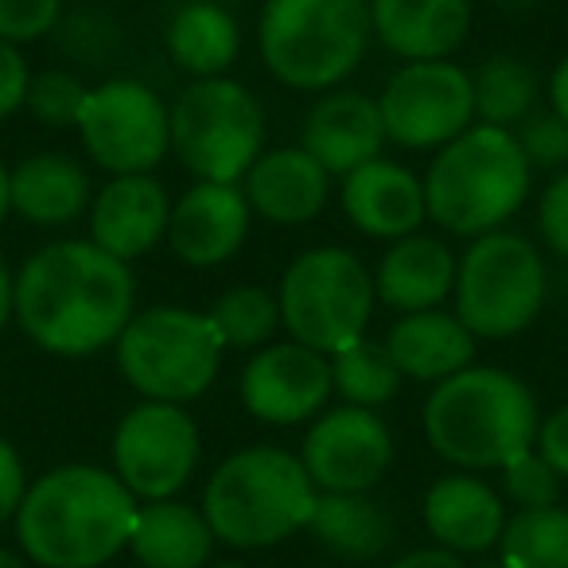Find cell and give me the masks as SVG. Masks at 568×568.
<instances>
[{"label":"cell","mask_w":568,"mask_h":568,"mask_svg":"<svg viewBox=\"0 0 568 568\" xmlns=\"http://www.w3.org/2000/svg\"><path fill=\"white\" fill-rule=\"evenodd\" d=\"M136 284L125 261L94 242H51L12 276V316L51 355L82 358L121 339L136 316Z\"/></svg>","instance_id":"obj_1"},{"label":"cell","mask_w":568,"mask_h":568,"mask_svg":"<svg viewBox=\"0 0 568 568\" xmlns=\"http://www.w3.org/2000/svg\"><path fill=\"white\" fill-rule=\"evenodd\" d=\"M136 510V495L113 471L90 464L55 467L20 503V549L43 568H98L129 545Z\"/></svg>","instance_id":"obj_2"},{"label":"cell","mask_w":568,"mask_h":568,"mask_svg":"<svg viewBox=\"0 0 568 568\" xmlns=\"http://www.w3.org/2000/svg\"><path fill=\"white\" fill-rule=\"evenodd\" d=\"M537 397L521 378L495 366H467L436 382L425 402V436L433 452L464 471L506 467L534 448Z\"/></svg>","instance_id":"obj_3"},{"label":"cell","mask_w":568,"mask_h":568,"mask_svg":"<svg viewBox=\"0 0 568 568\" xmlns=\"http://www.w3.org/2000/svg\"><path fill=\"white\" fill-rule=\"evenodd\" d=\"M312 510L316 483L293 452L273 444L234 452L203 490L214 537L234 549H268L296 529H308Z\"/></svg>","instance_id":"obj_4"},{"label":"cell","mask_w":568,"mask_h":568,"mask_svg":"<svg viewBox=\"0 0 568 568\" xmlns=\"http://www.w3.org/2000/svg\"><path fill=\"white\" fill-rule=\"evenodd\" d=\"M529 172L510 129L471 125L444 144L425 175L428 219L448 234H490L529 195Z\"/></svg>","instance_id":"obj_5"},{"label":"cell","mask_w":568,"mask_h":568,"mask_svg":"<svg viewBox=\"0 0 568 568\" xmlns=\"http://www.w3.org/2000/svg\"><path fill=\"white\" fill-rule=\"evenodd\" d=\"M371 36V0H268L257 40L273 79L327 90L363 63Z\"/></svg>","instance_id":"obj_6"},{"label":"cell","mask_w":568,"mask_h":568,"mask_svg":"<svg viewBox=\"0 0 568 568\" xmlns=\"http://www.w3.org/2000/svg\"><path fill=\"white\" fill-rule=\"evenodd\" d=\"M281 324L293 343L339 355L363 339L374 316V276L351 250L320 245L288 265L281 281Z\"/></svg>","instance_id":"obj_7"},{"label":"cell","mask_w":568,"mask_h":568,"mask_svg":"<svg viewBox=\"0 0 568 568\" xmlns=\"http://www.w3.org/2000/svg\"><path fill=\"white\" fill-rule=\"evenodd\" d=\"M456 320L475 339L526 332L545 304V261L521 234L490 230L456 265Z\"/></svg>","instance_id":"obj_8"},{"label":"cell","mask_w":568,"mask_h":568,"mask_svg":"<svg viewBox=\"0 0 568 568\" xmlns=\"http://www.w3.org/2000/svg\"><path fill=\"white\" fill-rule=\"evenodd\" d=\"M113 347L129 386L149 402L168 405L203 394L219 374L222 358V339L211 316L187 308L136 312Z\"/></svg>","instance_id":"obj_9"},{"label":"cell","mask_w":568,"mask_h":568,"mask_svg":"<svg viewBox=\"0 0 568 568\" xmlns=\"http://www.w3.org/2000/svg\"><path fill=\"white\" fill-rule=\"evenodd\" d=\"M172 152L203 183H237L261 156L265 118L234 79H199L168 110Z\"/></svg>","instance_id":"obj_10"},{"label":"cell","mask_w":568,"mask_h":568,"mask_svg":"<svg viewBox=\"0 0 568 568\" xmlns=\"http://www.w3.org/2000/svg\"><path fill=\"white\" fill-rule=\"evenodd\" d=\"M82 149L113 175H149L172 149V121L156 90L113 79L90 90L79 118Z\"/></svg>","instance_id":"obj_11"},{"label":"cell","mask_w":568,"mask_h":568,"mask_svg":"<svg viewBox=\"0 0 568 568\" xmlns=\"http://www.w3.org/2000/svg\"><path fill=\"white\" fill-rule=\"evenodd\" d=\"M199 467V428L180 405L144 402L113 433V475L144 503L180 495Z\"/></svg>","instance_id":"obj_12"},{"label":"cell","mask_w":568,"mask_h":568,"mask_svg":"<svg viewBox=\"0 0 568 568\" xmlns=\"http://www.w3.org/2000/svg\"><path fill=\"white\" fill-rule=\"evenodd\" d=\"M382 125L405 149H444L471 129V74L448 59L405 63L382 90Z\"/></svg>","instance_id":"obj_13"},{"label":"cell","mask_w":568,"mask_h":568,"mask_svg":"<svg viewBox=\"0 0 568 568\" xmlns=\"http://www.w3.org/2000/svg\"><path fill=\"white\" fill-rule=\"evenodd\" d=\"M394 459V436L374 409L343 405L332 409L304 436L301 464L324 495H363L386 475Z\"/></svg>","instance_id":"obj_14"},{"label":"cell","mask_w":568,"mask_h":568,"mask_svg":"<svg viewBox=\"0 0 568 568\" xmlns=\"http://www.w3.org/2000/svg\"><path fill=\"white\" fill-rule=\"evenodd\" d=\"M242 405L268 425H301L332 394V363L301 343L261 347L242 371Z\"/></svg>","instance_id":"obj_15"},{"label":"cell","mask_w":568,"mask_h":568,"mask_svg":"<svg viewBox=\"0 0 568 568\" xmlns=\"http://www.w3.org/2000/svg\"><path fill=\"white\" fill-rule=\"evenodd\" d=\"M250 199L234 183H199L168 219V245L180 261L195 268H211L230 261L250 234Z\"/></svg>","instance_id":"obj_16"},{"label":"cell","mask_w":568,"mask_h":568,"mask_svg":"<svg viewBox=\"0 0 568 568\" xmlns=\"http://www.w3.org/2000/svg\"><path fill=\"white\" fill-rule=\"evenodd\" d=\"M172 203L152 175H113L90 203V234L94 245L118 261L144 257L168 234Z\"/></svg>","instance_id":"obj_17"},{"label":"cell","mask_w":568,"mask_h":568,"mask_svg":"<svg viewBox=\"0 0 568 568\" xmlns=\"http://www.w3.org/2000/svg\"><path fill=\"white\" fill-rule=\"evenodd\" d=\"M386 144V125L374 98L355 90H335L324 94L312 113L304 118V152L327 168V175H351L363 164L378 160Z\"/></svg>","instance_id":"obj_18"},{"label":"cell","mask_w":568,"mask_h":568,"mask_svg":"<svg viewBox=\"0 0 568 568\" xmlns=\"http://www.w3.org/2000/svg\"><path fill=\"white\" fill-rule=\"evenodd\" d=\"M245 199L250 211L276 226H301L312 222L327 203L332 175L312 152L304 149H273L261 152L245 172Z\"/></svg>","instance_id":"obj_19"},{"label":"cell","mask_w":568,"mask_h":568,"mask_svg":"<svg viewBox=\"0 0 568 568\" xmlns=\"http://www.w3.org/2000/svg\"><path fill=\"white\" fill-rule=\"evenodd\" d=\"M343 180V211L363 234L402 242L428 219L425 183L394 160L378 156Z\"/></svg>","instance_id":"obj_20"},{"label":"cell","mask_w":568,"mask_h":568,"mask_svg":"<svg viewBox=\"0 0 568 568\" xmlns=\"http://www.w3.org/2000/svg\"><path fill=\"white\" fill-rule=\"evenodd\" d=\"M371 28L409 63L448 59L467 40L471 0H371Z\"/></svg>","instance_id":"obj_21"},{"label":"cell","mask_w":568,"mask_h":568,"mask_svg":"<svg viewBox=\"0 0 568 568\" xmlns=\"http://www.w3.org/2000/svg\"><path fill=\"white\" fill-rule=\"evenodd\" d=\"M425 526L448 552H487L503 541V495L475 475H444L425 495Z\"/></svg>","instance_id":"obj_22"},{"label":"cell","mask_w":568,"mask_h":568,"mask_svg":"<svg viewBox=\"0 0 568 568\" xmlns=\"http://www.w3.org/2000/svg\"><path fill=\"white\" fill-rule=\"evenodd\" d=\"M456 288V257L448 245L436 237H402L386 250L374 276V296L386 308L413 316V312H428L444 304V296Z\"/></svg>","instance_id":"obj_23"},{"label":"cell","mask_w":568,"mask_h":568,"mask_svg":"<svg viewBox=\"0 0 568 568\" xmlns=\"http://www.w3.org/2000/svg\"><path fill=\"white\" fill-rule=\"evenodd\" d=\"M9 203L36 226H67L90 211V175L67 152H40L9 172Z\"/></svg>","instance_id":"obj_24"},{"label":"cell","mask_w":568,"mask_h":568,"mask_svg":"<svg viewBox=\"0 0 568 568\" xmlns=\"http://www.w3.org/2000/svg\"><path fill=\"white\" fill-rule=\"evenodd\" d=\"M386 351L397 371H402V378L444 382L471 366L475 335L448 312L428 308L397 320L386 339Z\"/></svg>","instance_id":"obj_25"},{"label":"cell","mask_w":568,"mask_h":568,"mask_svg":"<svg viewBox=\"0 0 568 568\" xmlns=\"http://www.w3.org/2000/svg\"><path fill=\"white\" fill-rule=\"evenodd\" d=\"M214 541L206 514L175 498L141 506L129 534V549L144 568H206Z\"/></svg>","instance_id":"obj_26"},{"label":"cell","mask_w":568,"mask_h":568,"mask_svg":"<svg viewBox=\"0 0 568 568\" xmlns=\"http://www.w3.org/2000/svg\"><path fill=\"white\" fill-rule=\"evenodd\" d=\"M312 537L320 549L335 552L343 560H374L394 545V514L363 495H316V510L308 518Z\"/></svg>","instance_id":"obj_27"},{"label":"cell","mask_w":568,"mask_h":568,"mask_svg":"<svg viewBox=\"0 0 568 568\" xmlns=\"http://www.w3.org/2000/svg\"><path fill=\"white\" fill-rule=\"evenodd\" d=\"M242 51V32L237 20L222 4L211 0H191L172 17L168 28V55L180 71L195 79H222Z\"/></svg>","instance_id":"obj_28"},{"label":"cell","mask_w":568,"mask_h":568,"mask_svg":"<svg viewBox=\"0 0 568 568\" xmlns=\"http://www.w3.org/2000/svg\"><path fill=\"white\" fill-rule=\"evenodd\" d=\"M471 94H475V118L483 125L510 129L521 125L529 113L537 110V87L534 67H526L514 55H490L479 71L471 74Z\"/></svg>","instance_id":"obj_29"},{"label":"cell","mask_w":568,"mask_h":568,"mask_svg":"<svg viewBox=\"0 0 568 568\" xmlns=\"http://www.w3.org/2000/svg\"><path fill=\"white\" fill-rule=\"evenodd\" d=\"M332 386L339 397L358 409H378V405L394 402L402 389V371L389 358L386 343L358 339L347 351L332 358Z\"/></svg>","instance_id":"obj_30"},{"label":"cell","mask_w":568,"mask_h":568,"mask_svg":"<svg viewBox=\"0 0 568 568\" xmlns=\"http://www.w3.org/2000/svg\"><path fill=\"white\" fill-rule=\"evenodd\" d=\"M498 545L503 568H568V510H518Z\"/></svg>","instance_id":"obj_31"},{"label":"cell","mask_w":568,"mask_h":568,"mask_svg":"<svg viewBox=\"0 0 568 568\" xmlns=\"http://www.w3.org/2000/svg\"><path fill=\"white\" fill-rule=\"evenodd\" d=\"M211 324L219 332L222 347H265L276 335V327H281V304H276L273 293H265L257 284H242V288H230V293H222L214 301Z\"/></svg>","instance_id":"obj_32"},{"label":"cell","mask_w":568,"mask_h":568,"mask_svg":"<svg viewBox=\"0 0 568 568\" xmlns=\"http://www.w3.org/2000/svg\"><path fill=\"white\" fill-rule=\"evenodd\" d=\"M90 90L82 87L74 74L67 71H40L28 87L24 105L32 110L36 121H43L48 129H79L82 105H87Z\"/></svg>","instance_id":"obj_33"},{"label":"cell","mask_w":568,"mask_h":568,"mask_svg":"<svg viewBox=\"0 0 568 568\" xmlns=\"http://www.w3.org/2000/svg\"><path fill=\"white\" fill-rule=\"evenodd\" d=\"M503 471V495L510 498V503H518L521 510H545V506H557L560 498V475L552 471L549 464H545L541 452H521V456H514L506 467H498Z\"/></svg>","instance_id":"obj_34"},{"label":"cell","mask_w":568,"mask_h":568,"mask_svg":"<svg viewBox=\"0 0 568 568\" xmlns=\"http://www.w3.org/2000/svg\"><path fill=\"white\" fill-rule=\"evenodd\" d=\"M59 48L71 51L79 63H110L118 51V20L105 12H74L59 20Z\"/></svg>","instance_id":"obj_35"},{"label":"cell","mask_w":568,"mask_h":568,"mask_svg":"<svg viewBox=\"0 0 568 568\" xmlns=\"http://www.w3.org/2000/svg\"><path fill=\"white\" fill-rule=\"evenodd\" d=\"M521 156L529 168H565L568 164V125L552 110H534L514 129Z\"/></svg>","instance_id":"obj_36"},{"label":"cell","mask_w":568,"mask_h":568,"mask_svg":"<svg viewBox=\"0 0 568 568\" xmlns=\"http://www.w3.org/2000/svg\"><path fill=\"white\" fill-rule=\"evenodd\" d=\"M63 20V0H0V40L28 43L55 32Z\"/></svg>","instance_id":"obj_37"},{"label":"cell","mask_w":568,"mask_h":568,"mask_svg":"<svg viewBox=\"0 0 568 568\" xmlns=\"http://www.w3.org/2000/svg\"><path fill=\"white\" fill-rule=\"evenodd\" d=\"M537 222H541V234L560 257H568V172L545 187L541 206H537Z\"/></svg>","instance_id":"obj_38"},{"label":"cell","mask_w":568,"mask_h":568,"mask_svg":"<svg viewBox=\"0 0 568 568\" xmlns=\"http://www.w3.org/2000/svg\"><path fill=\"white\" fill-rule=\"evenodd\" d=\"M28 87H32V71H28L20 48L0 40V118H9V113H17L24 105Z\"/></svg>","instance_id":"obj_39"},{"label":"cell","mask_w":568,"mask_h":568,"mask_svg":"<svg viewBox=\"0 0 568 568\" xmlns=\"http://www.w3.org/2000/svg\"><path fill=\"white\" fill-rule=\"evenodd\" d=\"M24 495H28L24 464H20L17 448H12L9 440H0V526L17 518Z\"/></svg>","instance_id":"obj_40"},{"label":"cell","mask_w":568,"mask_h":568,"mask_svg":"<svg viewBox=\"0 0 568 568\" xmlns=\"http://www.w3.org/2000/svg\"><path fill=\"white\" fill-rule=\"evenodd\" d=\"M537 452L545 456V464L568 479V405L557 409L541 428H537Z\"/></svg>","instance_id":"obj_41"},{"label":"cell","mask_w":568,"mask_h":568,"mask_svg":"<svg viewBox=\"0 0 568 568\" xmlns=\"http://www.w3.org/2000/svg\"><path fill=\"white\" fill-rule=\"evenodd\" d=\"M389 568H471V565H464V557L459 552H448V549H413V552H405L402 560H394ZM475 568H503V560L498 565H475Z\"/></svg>","instance_id":"obj_42"},{"label":"cell","mask_w":568,"mask_h":568,"mask_svg":"<svg viewBox=\"0 0 568 568\" xmlns=\"http://www.w3.org/2000/svg\"><path fill=\"white\" fill-rule=\"evenodd\" d=\"M549 102H552V113L568 125V59H560L557 71L549 79Z\"/></svg>","instance_id":"obj_43"},{"label":"cell","mask_w":568,"mask_h":568,"mask_svg":"<svg viewBox=\"0 0 568 568\" xmlns=\"http://www.w3.org/2000/svg\"><path fill=\"white\" fill-rule=\"evenodd\" d=\"M9 320H12V273L4 265V257H0V332H4Z\"/></svg>","instance_id":"obj_44"},{"label":"cell","mask_w":568,"mask_h":568,"mask_svg":"<svg viewBox=\"0 0 568 568\" xmlns=\"http://www.w3.org/2000/svg\"><path fill=\"white\" fill-rule=\"evenodd\" d=\"M12 211L9 203V172H4V164H0V222H4V214Z\"/></svg>","instance_id":"obj_45"},{"label":"cell","mask_w":568,"mask_h":568,"mask_svg":"<svg viewBox=\"0 0 568 568\" xmlns=\"http://www.w3.org/2000/svg\"><path fill=\"white\" fill-rule=\"evenodd\" d=\"M0 568H28V565L12 549H0Z\"/></svg>","instance_id":"obj_46"},{"label":"cell","mask_w":568,"mask_h":568,"mask_svg":"<svg viewBox=\"0 0 568 568\" xmlns=\"http://www.w3.org/2000/svg\"><path fill=\"white\" fill-rule=\"evenodd\" d=\"M498 4H506V9H529V4H537V0H498Z\"/></svg>","instance_id":"obj_47"},{"label":"cell","mask_w":568,"mask_h":568,"mask_svg":"<svg viewBox=\"0 0 568 568\" xmlns=\"http://www.w3.org/2000/svg\"><path fill=\"white\" fill-rule=\"evenodd\" d=\"M206 568H245V565H206Z\"/></svg>","instance_id":"obj_48"},{"label":"cell","mask_w":568,"mask_h":568,"mask_svg":"<svg viewBox=\"0 0 568 568\" xmlns=\"http://www.w3.org/2000/svg\"><path fill=\"white\" fill-rule=\"evenodd\" d=\"M87 4H94V0H87Z\"/></svg>","instance_id":"obj_49"}]
</instances>
